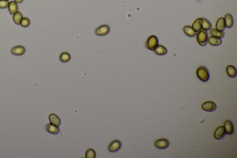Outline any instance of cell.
<instances>
[{
  "label": "cell",
  "mask_w": 237,
  "mask_h": 158,
  "mask_svg": "<svg viewBox=\"0 0 237 158\" xmlns=\"http://www.w3.org/2000/svg\"><path fill=\"white\" fill-rule=\"evenodd\" d=\"M196 75L200 80L203 82H206L210 78L209 71L206 67L200 66L196 71Z\"/></svg>",
  "instance_id": "1"
},
{
  "label": "cell",
  "mask_w": 237,
  "mask_h": 158,
  "mask_svg": "<svg viewBox=\"0 0 237 158\" xmlns=\"http://www.w3.org/2000/svg\"><path fill=\"white\" fill-rule=\"evenodd\" d=\"M197 42L200 46H206L208 41V34L205 30H201L197 34Z\"/></svg>",
  "instance_id": "2"
},
{
  "label": "cell",
  "mask_w": 237,
  "mask_h": 158,
  "mask_svg": "<svg viewBox=\"0 0 237 158\" xmlns=\"http://www.w3.org/2000/svg\"><path fill=\"white\" fill-rule=\"evenodd\" d=\"M158 46V38L154 35L150 36L147 40L146 46L147 48L151 51H155Z\"/></svg>",
  "instance_id": "3"
},
{
  "label": "cell",
  "mask_w": 237,
  "mask_h": 158,
  "mask_svg": "<svg viewBox=\"0 0 237 158\" xmlns=\"http://www.w3.org/2000/svg\"><path fill=\"white\" fill-rule=\"evenodd\" d=\"M169 145V142L166 139H160L156 140L155 142V146L158 149H165L168 148Z\"/></svg>",
  "instance_id": "4"
},
{
  "label": "cell",
  "mask_w": 237,
  "mask_h": 158,
  "mask_svg": "<svg viewBox=\"0 0 237 158\" xmlns=\"http://www.w3.org/2000/svg\"><path fill=\"white\" fill-rule=\"evenodd\" d=\"M202 108L203 110H205L206 111H214V110L216 109V105L213 102H206L202 105Z\"/></svg>",
  "instance_id": "5"
},
{
  "label": "cell",
  "mask_w": 237,
  "mask_h": 158,
  "mask_svg": "<svg viewBox=\"0 0 237 158\" xmlns=\"http://www.w3.org/2000/svg\"><path fill=\"white\" fill-rule=\"evenodd\" d=\"M226 132L225 127L219 126L216 128L214 133V137L217 140L222 139L226 135Z\"/></svg>",
  "instance_id": "6"
},
{
  "label": "cell",
  "mask_w": 237,
  "mask_h": 158,
  "mask_svg": "<svg viewBox=\"0 0 237 158\" xmlns=\"http://www.w3.org/2000/svg\"><path fill=\"white\" fill-rule=\"evenodd\" d=\"M110 32V28L107 25H104L103 26L99 27L96 29V35L99 36L106 35H108Z\"/></svg>",
  "instance_id": "7"
},
{
  "label": "cell",
  "mask_w": 237,
  "mask_h": 158,
  "mask_svg": "<svg viewBox=\"0 0 237 158\" xmlns=\"http://www.w3.org/2000/svg\"><path fill=\"white\" fill-rule=\"evenodd\" d=\"M122 146V144L120 141L118 140H114L109 145L108 150L111 152L118 151L121 148Z\"/></svg>",
  "instance_id": "8"
},
{
  "label": "cell",
  "mask_w": 237,
  "mask_h": 158,
  "mask_svg": "<svg viewBox=\"0 0 237 158\" xmlns=\"http://www.w3.org/2000/svg\"><path fill=\"white\" fill-rule=\"evenodd\" d=\"M224 127L226 130V134L228 135H231L233 134V124L231 121L229 120L226 121L224 124Z\"/></svg>",
  "instance_id": "9"
},
{
  "label": "cell",
  "mask_w": 237,
  "mask_h": 158,
  "mask_svg": "<svg viewBox=\"0 0 237 158\" xmlns=\"http://www.w3.org/2000/svg\"><path fill=\"white\" fill-rule=\"evenodd\" d=\"M26 51L24 47L21 46H18L13 47L11 50L12 54L16 56H20L24 54Z\"/></svg>",
  "instance_id": "10"
},
{
  "label": "cell",
  "mask_w": 237,
  "mask_h": 158,
  "mask_svg": "<svg viewBox=\"0 0 237 158\" xmlns=\"http://www.w3.org/2000/svg\"><path fill=\"white\" fill-rule=\"evenodd\" d=\"M203 23L202 18H198L194 21L192 26V28L196 32L200 31L202 30Z\"/></svg>",
  "instance_id": "11"
},
{
  "label": "cell",
  "mask_w": 237,
  "mask_h": 158,
  "mask_svg": "<svg viewBox=\"0 0 237 158\" xmlns=\"http://www.w3.org/2000/svg\"><path fill=\"white\" fill-rule=\"evenodd\" d=\"M226 28V21L224 18H219L216 24V29L218 31L222 32Z\"/></svg>",
  "instance_id": "12"
},
{
  "label": "cell",
  "mask_w": 237,
  "mask_h": 158,
  "mask_svg": "<svg viewBox=\"0 0 237 158\" xmlns=\"http://www.w3.org/2000/svg\"><path fill=\"white\" fill-rule=\"evenodd\" d=\"M49 119L51 124L57 126V127L60 126L61 121H60L59 117H58L57 115H55L54 114H51L49 116Z\"/></svg>",
  "instance_id": "13"
},
{
  "label": "cell",
  "mask_w": 237,
  "mask_h": 158,
  "mask_svg": "<svg viewBox=\"0 0 237 158\" xmlns=\"http://www.w3.org/2000/svg\"><path fill=\"white\" fill-rule=\"evenodd\" d=\"M226 71L228 76L231 78H234L237 76V69L235 67H234L233 66H228L226 67Z\"/></svg>",
  "instance_id": "14"
},
{
  "label": "cell",
  "mask_w": 237,
  "mask_h": 158,
  "mask_svg": "<svg viewBox=\"0 0 237 158\" xmlns=\"http://www.w3.org/2000/svg\"><path fill=\"white\" fill-rule=\"evenodd\" d=\"M46 129L48 132L51 134L56 135L59 133L60 129L57 126H54L51 124H48L46 126Z\"/></svg>",
  "instance_id": "15"
},
{
  "label": "cell",
  "mask_w": 237,
  "mask_h": 158,
  "mask_svg": "<svg viewBox=\"0 0 237 158\" xmlns=\"http://www.w3.org/2000/svg\"><path fill=\"white\" fill-rule=\"evenodd\" d=\"M208 42L209 44L212 46H218L222 44V40L221 39L214 36H211L208 38Z\"/></svg>",
  "instance_id": "16"
},
{
  "label": "cell",
  "mask_w": 237,
  "mask_h": 158,
  "mask_svg": "<svg viewBox=\"0 0 237 158\" xmlns=\"http://www.w3.org/2000/svg\"><path fill=\"white\" fill-rule=\"evenodd\" d=\"M184 33L189 37H194L196 35V32H195L191 26H185L184 28Z\"/></svg>",
  "instance_id": "17"
},
{
  "label": "cell",
  "mask_w": 237,
  "mask_h": 158,
  "mask_svg": "<svg viewBox=\"0 0 237 158\" xmlns=\"http://www.w3.org/2000/svg\"><path fill=\"white\" fill-rule=\"evenodd\" d=\"M226 21V27L227 28H231L233 25V19L230 14L226 15L224 18Z\"/></svg>",
  "instance_id": "18"
},
{
  "label": "cell",
  "mask_w": 237,
  "mask_h": 158,
  "mask_svg": "<svg viewBox=\"0 0 237 158\" xmlns=\"http://www.w3.org/2000/svg\"><path fill=\"white\" fill-rule=\"evenodd\" d=\"M154 51L155 52V54L158 55H160V56L165 55L167 53V49L165 47L162 46V45H158L156 50Z\"/></svg>",
  "instance_id": "19"
},
{
  "label": "cell",
  "mask_w": 237,
  "mask_h": 158,
  "mask_svg": "<svg viewBox=\"0 0 237 158\" xmlns=\"http://www.w3.org/2000/svg\"><path fill=\"white\" fill-rule=\"evenodd\" d=\"M23 16L22 13L20 12H16L13 13V20L15 23L17 25H20L21 23L23 20Z\"/></svg>",
  "instance_id": "20"
},
{
  "label": "cell",
  "mask_w": 237,
  "mask_h": 158,
  "mask_svg": "<svg viewBox=\"0 0 237 158\" xmlns=\"http://www.w3.org/2000/svg\"><path fill=\"white\" fill-rule=\"evenodd\" d=\"M210 34L212 36L218 37V38H220V39L223 38L224 37V35H225V33H224V32L218 31L215 28L212 29L210 31Z\"/></svg>",
  "instance_id": "21"
},
{
  "label": "cell",
  "mask_w": 237,
  "mask_h": 158,
  "mask_svg": "<svg viewBox=\"0 0 237 158\" xmlns=\"http://www.w3.org/2000/svg\"><path fill=\"white\" fill-rule=\"evenodd\" d=\"M8 10L12 13H15L18 11V7L17 4L15 1H12L9 2L8 5Z\"/></svg>",
  "instance_id": "22"
},
{
  "label": "cell",
  "mask_w": 237,
  "mask_h": 158,
  "mask_svg": "<svg viewBox=\"0 0 237 158\" xmlns=\"http://www.w3.org/2000/svg\"><path fill=\"white\" fill-rule=\"evenodd\" d=\"M203 20V27L202 29L205 31H208L210 30L212 28V25L205 18H202Z\"/></svg>",
  "instance_id": "23"
},
{
  "label": "cell",
  "mask_w": 237,
  "mask_h": 158,
  "mask_svg": "<svg viewBox=\"0 0 237 158\" xmlns=\"http://www.w3.org/2000/svg\"><path fill=\"white\" fill-rule=\"evenodd\" d=\"M60 59L62 62L66 63L69 61L70 59V55L69 53L64 52L60 55Z\"/></svg>",
  "instance_id": "24"
},
{
  "label": "cell",
  "mask_w": 237,
  "mask_h": 158,
  "mask_svg": "<svg viewBox=\"0 0 237 158\" xmlns=\"http://www.w3.org/2000/svg\"><path fill=\"white\" fill-rule=\"evenodd\" d=\"M86 158H95L96 156V152L95 150L92 149H88L85 154Z\"/></svg>",
  "instance_id": "25"
},
{
  "label": "cell",
  "mask_w": 237,
  "mask_h": 158,
  "mask_svg": "<svg viewBox=\"0 0 237 158\" xmlns=\"http://www.w3.org/2000/svg\"><path fill=\"white\" fill-rule=\"evenodd\" d=\"M30 24V20L29 18L27 17H24L23 18V20L21 21V26L24 28H27L28 27Z\"/></svg>",
  "instance_id": "26"
},
{
  "label": "cell",
  "mask_w": 237,
  "mask_h": 158,
  "mask_svg": "<svg viewBox=\"0 0 237 158\" xmlns=\"http://www.w3.org/2000/svg\"><path fill=\"white\" fill-rule=\"evenodd\" d=\"M9 2L8 1H0V8H5L8 7Z\"/></svg>",
  "instance_id": "27"
},
{
  "label": "cell",
  "mask_w": 237,
  "mask_h": 158,
  "mask_svg": "<svg viewBox=\"0 0 237 158\" xmlns=\"http://www.w3.org/2000/svg\"><path fill=\"white\" fill-rule=\"evenodd\" d=\"M23 0H15V2H17L18 4H20L21 2H23Z\"/></svg>",
  "instance_id": "28"
},
{
  "label": "cell",
  "mask_w": 237,
  "mask_h": 158,
  "mask_svg": "<svg viewBox=\"0 0 237 158\" xmlns=\"http://www.w3.org/2000/svg\"><path fill=\"white\" fill-rule=\"evenodd\" d=\"M0 1H8V0H0Z\"/></svg>",
  "instance_id": "29"
}]
</instances>
